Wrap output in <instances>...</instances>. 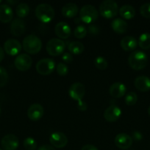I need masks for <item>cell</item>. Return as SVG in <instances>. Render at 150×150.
I'll list each match as a JSON object with an SVG mask.
<instances>
[{
  "mask_svg": "<svg viewBox=\"0 0 150 150\" xmlns=\"http://www.w3.org/2000/svg\"><path fill=\"white\" fill-rule=\"evenodd\" d=\"M25 23L21 18H15L10 24V32L13 36L19 37L24 33Z\"/></svg>",
  "mask_w": 150,
  "mask_h": 150,
  "instance_id": "obj_17",
  "label": "cell"
},
{
  "mask_svg": "<svg viewBox=\"0 0 150 150\" xmlns=\"http://www.w3.org/2000/svg\"><path fill=\"white\" fill-rule=\"evenodd\" d=\"M54 10L50 4L43 3L38 4L35 8L36 18L42 23H49L51 21L54 17Z\"/></svg>",
  "mask_w": 150,
  "mask_h": 150,
  "instance_id": "obj_3",
  "label": "cell"
},
{
  "mask_svg": "<svg viewBox=\"0 0 150 150\" xmlns=\"http://www.w3.org/2000/svg\"><path fill=\"white\" fill-rule=\"evenodd\" d=\"M126 88L124 83L116 82L109 88V93L110 96L114 98H120L126 94Z\"/></svg>",
  "mask_w": 150,
  "mask_h": 150,
  "instance_id": "obj_18",
  "label": "cell"
},
{
  "mask_svg": "<svg viewBox=\"0 0 150 150\" xmlns=\"http://www.w3.org/2000/svg\"><path fill=\"white\" fill-rule=\"evenodd\" d=\"M134 85L140 92H148L150 90V79L146 76H140L135 79Z\"/></svg>",
  "mask_w": 150,
  "mask_h": 150,
  "instance_id": "obj_19",
  "label": "cell"
},
{
  "mask_svg": "<svg viewBox=\"0 0 150 150\" xmlns=\"http://www.w3.org/2000/svg\"><path fill=\"white\" fill-rule=\"evenodd\" d=\"M16 15L19 18H25L29 13V7L26 3H20L16 9Z\"/></svg>",
  "mask_w": 150,
  "mask_h": 150,
  "instance_id": "obj_27",
  "label": "cell"
},
{
  "mask_svg": "<svg viewBox=\"0 0 150 150\" xmlns=\"http://www.w3.org/2000/svg\"><path fill=\"white\" fill-rule=\"evenodd\" d=\"M119 12L120 16L123 18L127 19V20L133 18L135 16V9L132 5H129V4H124L121 6Z\"/></svg>",
  "mask_w": 150,
  "mask_h": 150,
  "instance_id": "obj_24",
  "label": "cell"
},
{
  "mask_svg": "<svg viewBox=\"0 0 150 150\" xmlns=\"http://www.w3.org/2000/svg\"><path fill=\"white\" fill-rule=\"evenodd\" d=\"M120 45L126 51H132L136 48L138 45V41L134 37L126 36L121 40Z\"/></svg>",
  "mask_w": 150,
  "mask_h": 150,
  "instance_id": "obj_21",
  "label": "cell"
},
{
  "mask_svg": "<svg viewBox=\"0 0 150 150\" xmlns=\"http://www.w3.org/2000/svg\"><path fill=\"white\" fill-rule=\"evenodd\" d=\"M38 150H55L53 146H51V145H42V146H40L39 148H38Z\"/></svg>",
  "mask_w": 150,
  "mask_h": 150,
  "instance_id": "obj_39",
  "label": "cell"
},
{
  "mask_svg": "<svg viewBox=\"0 0 150 150\" xmlns=\"http://www.w3.org/2000/svg\"><path fill=\"white\" fill-rule=\"evenodd\" d=\"M140 13L143 17L150 18V3H145L140 7Z\"/></svg>",
  "mask_w": 150,
  "mask_h": 150,
  "instance_id": "obj_33",
  "label": "cell"
},
{
  "mask_svg": "<svg viewBox=\"0 0 150 150\" xmlns=\"http://www.w3.org/2000/svg\"><path fill=\"white\" fill-rule=\"evenodd\" d=\"M44 114V109L39 103L32 104L27 110V117L32 121L41 120Z\"/></svg>",
  "mask_w": 150,
  "mask_h": 150,
  "instance_id": "obj_15",
  "label": "cell"
},
{
  "mask_svg": "<svg viewBox=\"0 0 150 150\" xmlns=\"http://www.w3.org/2000/svg\"><path fill=\"white\" fill-rule=\"evenodd\" d=\"M74 34L75 38H78V39H82L86 36L87 29L83 25H79L75 28Z\"/></svg>",
  "mask_w": 150,
  "mask_h": 150,
  "instance_id": "obj_30",
  "label": "cell"
},
{
  "mask_svg": "<svg viewBox=\"0 0 150 150\" xmlns=\"http://www.w3.org/2000/svg\"><path fill=\"white\" fill-rule=\"evenodd\" d=\"M138 45L140 48L144 50H149L150 48V34L145 32L141 34L138 39Z\"/></svg>",
  "mask_w": 150,
  "mask_h": 150,
  "instance_id": "obj_26",
  "label": "cell"
},
{
  "mask_svg": "<svg viewBox=\"0 0 150 150\" xmlns=\"http://www.w3.org/2000/svg\"><path fill=\"white\" fill-rule=\"evenodd\" d=\"M85 94V87L82 83L79 82L74 83L69 89V95L74 100H82Z\"/></svg>",
  "mask_w": 150,
  "mask_h": 150,
  "instance_id": "obj_9",
  "label": "cell"
},
{
  "mask_svg": "<svg viewBox=\"0 0 150 150\" xmlns=\"http://www.w3.org/2000/svg\"><path fill=\"white\" fill-rule=\"evenodd\" d=\"M94 64L96 67L100 70H106L108 65L107 60L103 57H97L94 60Z\"/></svg>",
  "mask_w": 150,
  "mask_h": 150,
  "instance_id": "obj_28",
  "label": "cell"
},
{
  "mask_svg": "<svg viewBox=\"0 0 150 150\" xmlns=\"http://www.w3.org/2000/svg\"><path fill=\"white\" fill-rule=\"evenodd\" d=\"M56 71L57 74L60 76H65L68 74L69 72V67L64 63L60 62L56 67Z\"/></svg>",
  "mask_w": 150,
  "mask_h": 150,
  "instance_id": "obj_32",
  "label": "cell"
},
{
  "mask_svg": "<svg viewBox=\"0 0 150 150\" xmlns=\"http://www.w3.org/2000/svg\"><path fill=\"white\" fill-rule=\"evenodd\" d=\"M68 48L71 54L79 55L84 51V45L79 41H72L68 45Z\"/></svg>",
  "mask_w": 150,
  "mask_h": 150,
  "instance_id": "obj_25",
  "label": "cell"
},
{
  "mask_svg": "<svg viewBox=\"0 0 150 150\" xmlns=\"http://www.w3.org/2000/svg\"><path fill=\"white\" fill-rule=\"evenodd\" d=\"M8 81V74L5 69L0 66V87H2Z\"/></svg>",
  "mask_w": 150,
  "mask_h": 150,
  "instance_id": "obj_34",
  "label": "cell"
},
{
  "mask_svg": "<svg viewBox=\"0 0 150 150\" xmlns=\"http://www.w3.org/2000/svg\"><path fill=\"white\" fill-rule=\"evenodd\" d=\"M13 18V12L11 7L7 4H0V21L9 23Z\"/></svg>",
  "mask_w": 150,
  "mask_h": 150,
  "instance_id": "obj_20",
  "label": "cell"
},
{
  "mask_svg": "<svg viewBox=\"0 0 150 150\" xmlns=\"http://www.w3.org/2000/svg\"><path fill=\"white\" fill-rule=\"evenodd\" d=\"M99 13L94 6L85 4L82 6L79 11V17L82 22L85 23H91L98 18Z\"/></svg>",
  "mask_w": 150,
  "mask_h": 150,
  "instance_id": "obj_5",
  "label": "cell"
},
{
  "mask_svg": "<svg viewBox=\"0 0 150 150\" xmlns=\"http://www.w3.org/2000/svg\"><path fill=\"white\" fill-rule=\"evenodd\" d=\"M1 144L4 150H16L19 145V141L14 134H7L1 139Z\"/></svg>",
  "mask_w": 150,
  "mask_h": 150,
  "instance_id": "obj_11",
  "label": "cell"
},
{
  "mask_svg": "<svg viewBox=\"0 0 150 150\" xmlns=\"http://www.w3.org/2000/svg\"><path fill=\"white\" fill-rule=\"evenodd\" d=\"M132 140H135L136 142H140L143 139V135L141 134L140 132L138 131H135L132 133Z\"/></svg>",
  "mask_w": 150,
  "mask_h": 150,
  "instance_id": "obj_36",
  "label": "cell"
},
{
  "mask_svg": "<svg viewBox=\"0 0 150 150\" xmlns=\"http://www.w3.org/2000/svg\"><path fill=\"white\" fill-rule=\"evenodd\" d=\"M0 150H2V149H0Z\"/></svg>",
  "mask_w": 150,
  "mask_h": 150,
  "instance_id": "obj_44",
  "label": "cell"
},
{
  "mask_svg": "<svg viewBox=\"0 0 150 150\" xmlns=\"http://www.w3.org/2000/svg\"><path fill=\"white\" fill-rule=\"evenodd\" d=\"M22 47L26 53L29 54H36L41 50L42 42L38 36L29 35L25 37L22 42Z\"/></svg>",
  "mask_w": 150,
  "mask_h": 150,
  "instance_id": "obj_2",
  "label": "cell"
},
{
  "mask_svg": "<svg viewBox=\"0 0 150 150\" xmlns=\"http://www.w3.org/2000/svg\"><path fill=\"white\" fill-rule=\"evenodd\" d=\"M148 63L147 55L141 51H133L128 57L129 67L135 70H140L145 68Z\"/></svg>",
  "mask_w": 150,
  "mask_h": 150,
  "instance_id": "obj_1",
  "label": "cell"
},
{
  "mask_svg": "<svg viewBox=\"0 0 150 150\" xmlns=\"http://www.w3.org/2000/svg\"><path fill=\"white\" fill-rule=\"evenodd\" d=\"M148 114H149V116L150 117V105H149V107L148 108Z\"/></svg>",
  "mask_w": 150,
  "mask_h": 150,
  "instance_id": "obj_41",
  "label": "cell"
},
{
  "mask_svg": "<svg viewBox=\"0 0 150 150\" xmlns=\"http://www.w3.org/2000/svg\"><path fill=\"white\" fill-rule=\"evenodd\" d=\"M4 57V51L1 46H0V62L3 60Z\"/></svg>",
  "mask_w": 150,
  "mask_h": 150,
  "instance_id": "obj_40",
  "label": "cell"
},
{
  "mask_svg": "<svg viewBox=\"0 0 150 150\" xmlns=\"http://www.w3.org/2000/svg\"><path fill=\"white\" fill-rule=\"evenodd\" d=\"M56 64L54 61L49 58H44L39 60L36 64V70L40 75L48 76L54 70Z\"/></svg>",
  "mask_w": 150,
  "mask_h": 150,
  "instance_id": "obj_7",
  "label": "cell"
},
{
  "mask_svg": "<svg viewBox=\"0 0 150 150\" xmlns=\"http://www.w3.org/2000/svg\"><path fill=\"white\" fill-rule=\"evenodd\" d=\"M77 108L79 111H85L87 110V108H88V105H87V103L85 102H84V101L82 100H80L78 102Z\"/></svg>",
  "mask_w": 150,
  "mask_h": 150,
  "instance_id": "obj_37",
  "label": "cell"
},
{
  "mask_svg": "<svg viewBox=\"0 0 150 150\" xmlns=\"http://www.w3.org/2000/svg\"><path fill=\"white\" fill-rule=\"evenodd\" d=\"M54 32L60 39H68L71 35V27L66 22H59L55 25Z\"/></svg>",
  "mask_w": 150,
  "mask_h": 150,
  "instance_id": "obj_16",
  "label": "cell"
},
{
  "mask_svg": "<svg viewBox=\"0 0 150 150\" xmlns=\"http://www.w3.org/2000/svg\"><path fill=\"white\" fill-rule=\"evenodd\" d=\"M81 150H99L95 146L91 144H87L85 145L84 146H82V148L81 149Z\"/></svg>",
  "mask_w": 150,
  "mask_h": 150,
  "instance_id": "obj_38",
  "label": "cell"
},
{
  "mask_svg": "<svg viewBox=\"0 0 150 150\" xmlns=\"http://www.w3.org/2000/svg\"><path fill=\"white\" fill-rule=\"evenodd\" d=\"M137 101H138V96L135 92H130L126 94V98H125V103H126V105L132 106V105H135Z\"/></svg>",
  "mask_w": 150,
  "mask_h": 150,
  "instance_id": "obj_29",
  "label": "cell"
},
{
  "mask_svg": "<svg viewBox=\"0 0 150 150\" xmlns=\"http://www.w3.org/2000/svg\"><path fill=\"white\" fill-rule=\"evenodd\" d=\"M21 44L18 40L10 38L7 40L4 43V50L10 56H16L21 51Z\"/></svg>",
  "mask_w": 150,
  "mask_h": 150,
  "instance_id": "obj_10",
  "label": "cell"
},
{
  "mask_svg": "<svg viewBox=\"0 0 150 150\" xmlns=\"http://www.w3.org/2000/svg\"><path fill=\"white\" fill-rule=\"evenodd\" d=\"M23 145L26 150H35L37 148V142L34 139L28 137L24 140Z\"/></svg>",
  "mask_w": 150,
  "mask_h": 150,
  "instance_id": "obj_31",
  "label": "cell"
},
{
  "mask_svg": "<svg viewBox=\"0 0 150 150\" xmlns=\"http://www.w3.org/2000/svg\"><path fill=\"white\" fill-rule=\"evenodd\" d=\"M121 116V110L117 105H111L104 111V118L109 122L117 121Z\"/></svg>",
  "mask_w": 150,
  "mask_h": 150,
  "instance_id": "obj_12",
  "label": "cell"
},
{
  "mask_svg": "<svg viewBox=\"0 0 150 150\" xmlns=\"http://www.w3.org/2000/svg\"><path fill=\"white\" fill-rule=\"evenodd\" d=\"M1 1H0V3H1Z\"/></svg>",
  "mask_w": 150,
  "mask_h": 150,
  "instance_id": "obj_43",
  "label": "cell"
},
{
  "mask_svg": "<svg viewBox=\"0 0 150 150\" xmlns=\"http://www.w3.org/2000/svg\"><path fill=\"white\" fill-rule=\"evenodd\" d=\"M62 59L66 63H70L73 60V57L71 53H64L62 56Z\"/></svg>",
  "mask_w": 150,
  "mask_h": 150,
  "instance_id": "obj_35",
  "label": "cell"
},
{
  "mask_svg": "<svg viewBox=\"0 0 150 150\" xmlns=\"http://www.w3.org/2000/svg\"><path fill=\"white\" fill-rule=\"evenodd\" d=\"M49 142L54 147L63 148L67 145L68 138L61 132H54L50 136Z\"/></svg>",
  "mask_w": 150,
  "mask_h": 150,
  "instance_id": "obj_14",
  "label": "cell"
},
{
  "mask_svg": "<svg viewBox=\"0 0 150 150\" xmlns=\"http://www.w3.org/2000/svg\"><path fill=\"white\" fill-rule=\"evenodd\" d=\"M78 7L74 3H67L65 4L62 8V14L64 17L68 18H71L75 17L77 15Z\"/></svg>",
  "mask_w": 150,
  "mask_h": 150,
  "instance_id": "obj_22",
  "label": "cell"
},
{
  "mask_svg": "<svg viewBox=\"0 0 150 150\" xmlns=\"http://www.w3.org/2000/svg\"><path fill=\"white\" fill-rule=\"evenodd\" d=\"M65 42L62 40L57 38H52L47 42L46 51L49 55L56 57L63 54L65 51Z\"/></svg>",
  "mask_w": 150,
  "mask_h": 150,
  "instance_id": "obj_6",
  "label": "cell"
},
{
  "mask_svg": "<svg viewBox=\"0 0 150 150\" xmlns=\"http://www.w3.org/2000/svg\"><path fill=\"white\" fill-rule=\"evenodd\" d=\"M1 106H0V115H1Z\"/></svg>",
  "mask_w": 150,
  "mask_h": 150,
  "instance_id": "obj_42",
  "label": "cell"
},
{
  "mask_svg": "<svg viewBox=\"0 0 150 150\" xmlns=\"http://www.w3.org/2000/svg\"><path fill=\"white\" fill-rule=\"evenodd\" d=\"M115 144L121 149H127L131 147L132 144V137L126 133H119L115 138Z\"/></svg>",
  "mask_w": 150,
  "mask_h": 150,
  "instance_id": "obj_13",
  "label": "cell"
},
{
  "mask_svg": "<svg viewBox=\"0 0 150 150\" xmlns=\"http://www.w3.org/2000/svg\"><path fill=\"white\" fill-rule=\"evenodd\" d=\"M119 12L118 4L113 0H105L99 6V13L103 18L107 19L116 17Z\"/></svg>",
  "mask_w": 150,
  "mask_h": 150,
  "instance_id": "obj_4",
  "label": "cell"
},
{
  "mask_svg": "<svg viewBox=\"0 0 150 150\" xmlns=\"http://www.w3.org/2000/svg\"><path fill=\"white\" fill-rule=\"evenodd\" d=\"M111 28L118 34H124L126 32L128 28L127 23L122 18H116L112 21Z\"/></svg>",
  "mask_w": 150,
  "mask_h": 150,
  "instance_id": "obj_23",
  "label": "cell"
},
{
  "mask_svg": "<svg viewBox=\"0 0 150 150\" xmlns=\"http://www.w3.org/2000/svg\"><path fill=\"white\" fill-rule=\"evenodd\" d=\"M32 59L27 54H21L16 57L14 60V64L19 71H26L31 67Z\"/></svg>",
  "mask_w": 150,
  "mask_h": 150,
  "instance_id": "obj_8",
  "label": "cell"
}]
</instances>
